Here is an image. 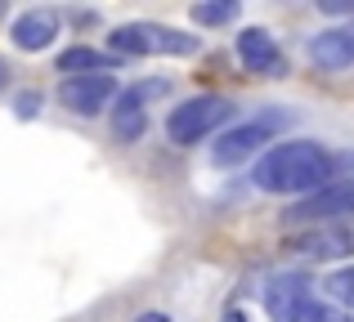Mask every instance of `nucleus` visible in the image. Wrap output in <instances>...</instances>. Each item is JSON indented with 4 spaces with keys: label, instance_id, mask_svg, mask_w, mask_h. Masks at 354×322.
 Segmentation results:
<instances>
[{
    "label": "nucleus",
    "instance_id": "ddd939ff",
    "mask_svg": "<svg viewBox=\"0 0 354 322\" xmlns=\"http://www.w3.org/2000/svg\"><path fill=\"white\" fill-rule=\"evenodd\" d=\"M117 68V54H104V50H90V45H72V50L59 54V72L63 77H95V72H108Z\"/></svg>",
    "mask_w": 354,
    "mask_h": 322
},
{
    "label": "nucleus",
    "instance_id": "39448f33",
    "mask_svg": "<svg viewBox=\"0 0 354 322\" xmlns=\"http://www.w3.org/2000/svg\"><path fill=\"white\" fill-rule=\"evenodd\" d=\"M283 251L305 255V260H341V255H354V233L337 224H310L301 233L283 237Z\"/></svg>",
    "mask_w": 354,
    "mask_h": 322
},
{
    "label": "nucleus",
    "instance_id": "6ab92c4d",
    "mask_svg": "<svg viewBox=\"0 0 354 322\" xmlns=\"http://www.w3.org/2000/svg\"><path fill=\"white\" fill-rule=\"evenodd\" d=\"M135 322H171V318H166V314H139Z\"/></svg>",
    "mask_w": 354,
    "mask_h": 322
},
{
    "label": "nucleus",
    "instance_id": "7ed1b4c3",
    "mask_svg": "<svg viewBox=\"0 0 354 322\" xmlns=\"http://www.w3.org/2000/svg\"><path fill=\"white\" fill-rule=\"evenodd\" d=\"M108 45H113V54H130V59H148V54H198V36L189 32H171V27L162 23H126L117 27L113 36H108Z\"/></svg>",
    "mask_w": 354,
    "mask_h": 322
},
{
    "label": "nucleus",
    "instance_id": "f257e3e1",
    "mask_svg": "<svg viewBox=\"0 0 354 322\" xmlns=\"http://www.w3.org/2000/svg\"><path fill=\"white\" fill-rule=\"evenodd\" d=\"M260 192H278V197H314L328 183H337V161L328 148L310 139H292V143H274L251 170Z\"/></svg>",
    "mask_w": 354,
    "mask_h": 322
},
{
    "label": "nucleus",
    "instance_id": "0eeeda50",
    "mask_svg": "<svg viewBox=\"0 0 354 322\" xmlns=\"http://www.w3.org/2000/svg\"><path fill=\"white\" fill-rule=\"evenodd\" d=\"M305 54H310V63L319 72H346V68H354V27H328V32L310 36Z\"/></svg>",
    "mask_w": 354,
    "mask_h": 322
},
{
    "label": "nucleus",
    "instance_id": "f3484780",
    "mask_svg": "<svg viewBox=\"0 0 354 322\" xmlns=\"http://www.w3.org/2000/svg\"><path fill=\"white\" fill-rule=\"evenodd\" d=\"M323 322H354V314H346V309H332V305H323Z\"/></svg>",
    "mask_w": 354,
    "mask_h": 322
},
{
    "label": "nucleus",
    "instance_id": "2eb2a0df",
    "mask_svg": "<svg viewBox=\"0 0 354 322\" xmlns=\"http://www.w3.org/2000/svg\"><path fill=\"white\" fill-rule=\"evenodd\" d=\"M323 287H328V296L337 300V305H346V314H354V264L337 269L328 282H323Z\"/></svg>",
    "mask_w": 354,
    "mask_h": 322
},
{
    "label": "nucleus",
    "instance_id": "20e7f679",
    "mask_svg": "<svg viewBox=\"0 0 354 322\" xmlns=\"http://www.w3.org/2000/svg\"><path fill=\"white\" fill-rule=\"evenodd\" d=\"M121 94L113 72H95V77H63L59 85V103L72 108L77 117H99L108 103Z\"/></svg>",
    "mask_w": 354,
    "mask_h": 322
},
{
    "label": "nucleus",
    "instance_id": "9d476101",
    "mask_svg": "<svg viewBox=\"0 0 354 322\" xmlns=\"http://www.w3.org/2000/svg\"><path fill=\"white\" fill-rule=\"evenodd\" d=\"M305 300H314L310 278H301V273L269 278V287H265V309H269V318H274V322H292L296 314H301Z\"/></svg>",
    "mask_w": 354,
    "mask_h": 322
},
{
    "label": "nucleus",
    "instance_id": "f03ea898",
    "mask_svg": "<svg viewBox=\"0 0 354 322\" xmlns=\"http://www.w3.org/2000/svg\"><path fill=\"white\" fill-rule=\"evenodd\" d=\"M229 117H234V103H229V99L198 94V99H184V103L171 108V117H166V134H171V143L189 148V143H202L211 130H220Z\"/></svg>",
    "mask_w": 354,
    "mask_h": 322
},
{
    "label": "nucleus",
    "instance_id": "423d86ee",
    "mask_svg": "<svg viewBox=\"0 0 354 322\" xmlns=\"http://www.w3.org/2000/svg\"><path fill=\"white\" fill-rule=\"evenodd\" d=\"M341 215H354V179L350 183H328L323 192L301 197L287 210V219H296V224H332V219H341Z\"/></svg>",
    "mask_w": 354,
    "mask_h": 322
},
{
    "label": "nucleus",
    "instance_id": "6e6552de",
    "mask_svg": "<svg viewBox=\"0 0 354 322\" xmlns=\"http://www.w3.org/2000/svg\"><path fill=\"white\" fill-rule=\"evenodd\" d=\"M238 59L247 63V72H260V77H287V59L265 27H247L238 36Z\"/></svg>",
    "mask_w": 354,
    "mask_h": 322
},
{
    "label": "nucleus",
    "instance_id": "aec40b11",
    "mask_svg": "<svg viewBox=\"0 0 354 322\" xmlns=\"http://www.w3.org/2000/svg\"><path fill=\"white\" fill-rule=\"evenodd\" d=\"M5 85H9V63L0 59V90H5Z\"/></svg>",
    "mask_w": 354,
    "mask_h": 322
},
{
    "label": "nucleus",
    "instance_id": "f8f14e48",
    "mask_svg": "<svg viewBox=\"0 0 354 322\" xmlns=\"http://www.w3.org/2000/svg\"><path fill=\"white\" fill-rule=\"evenodd\" d=\"M148 130V103L139 99V90H121L113 108V134L121 143H139Z\"/></svg>",
    "mask_w": 354,
    "mask_h": 322
},
{
    "label": "nucleus",
    "instance_id": "4468645a",
    "mask_svg": "<svg viewBox=\"0 0 354 322\" xmlns=\"http://www.w3.org/2000/svg\"><path fill=\"white\" fill-rule=\"evenodd\" d=\"M189 14H193V23H198V27H225V23H234V18H238V5H234V0H211V5H207V0H198Z\"/></svg>",
    "mask_w": 354,
    "mask_h": 322
},
{
    "label": "nucleus",
    "instance_id": "9b49d317",
    "mask_svg": "<svg viewBox=\"0 0 354 322\" xmlns=\"http://www.w3.org/2000/svg\"><path fill=\"white\" fill-rule=\"evenodd\" d=\"M54 36H59V14H54V9H27V14L14 18V32H9V41H14L18 50L36 54V50H45Z\"/></svg>",
    "mask_w": 354,
    "mask_h": 322
},
{
    "label": "nucleus",
    "instance_id": "dca6fc26",
    "mask_svg": "<svg viewBox=\"0 0 354 322\" xmlns=\"http://www.w3.org/2000/svg\"><path fill=\"white\" fill-rule=\"evenodd\" d=\"M14 112L23 117V121H27V117H36V112H41V94H36V90H32V94H18L14 99Z\"/></svg>",
    "mask_w": 354,
    "mask_h": 322
},
{
    "label": "nucleus",
    "instance_id": "a211bd4d",
    "mask_svg": "<svg viewBox=\"0 0 354 322\" xmlns=\"http://www.w3.org/2000/svg\"><path fill=\"white\" fill-rule=\"evenodd\" d=\"M220 322H251V318L242 314V309H225V318H220Z\"/></svg>",
    "mask_w": 354,
    "mask_h": 322
},
{
    "label": "nucleus",
    "instance_id": "1a4fd4ad",
    "mask_svg": "<svg viewBox=\"0 0 354 322\" xmlns=\"http://www.w3.org/2000/svg\"><path fill=\"white\" fill-rule=\"evenodd\" d=\"M265 143H269V130L260 121L234 125V130H225L216 143H211V161H216V165H242L247 157H256Z\"/></svg>",
    "mask_w": 354,
    "mask_h": 322
}]
</instances>
